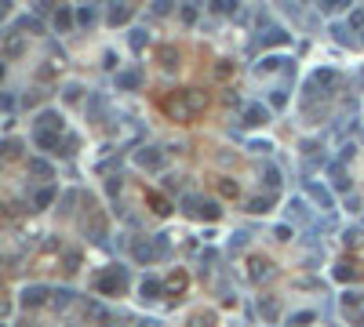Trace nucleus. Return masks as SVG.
Returning a JSON list of instances; mask_svg holds the SVG:
<instances>
[{"instance_id": "obj_25", "label": "nucleus", "mask_w": 364, "mask_h": 327, "mask_svg": "<svg viewBox=\"0 0 364 327\" xmlns=\"http://www.w3.org/2000/svg\"><path fill=\"white\" fill-rule=\"evenodd\" d=\"M160 58H164V66H168V69H171V66H178V51H171V48H164V51H160Z\"/></svg>"}, {"instance_id": "obj_3", "label": "nucleus", "mask_w": 364, "mask_h": 327, "mask_svg": "<svg viewBox=\"0 0 364 327\" xmlns=\"http://www.w3.org/2000/svg\"><path fill=\"white\" fill-rule=\"evenodd\" d=\"M182 207H186L190 214H197V218H219V207L211 204V200H204V196H186Z\"/></svg>"}, {"instance_id": "obj_9", "label": "nucleus", "mask_w": 364, "mask_h": 327, "mask_svg": "<svg viewBox=\"0 0 364 327\" xmlns=\"http://www.w3.org/2000/svg\"><path fill=\"white\" fill-rule=\"evenodd\" d=\"M269 276H273L269 262L266 258H251V280H255V284H259V280H269Z\"/></svg>"}, {"instance_id": "obj_29", "label": "nucleus", "mask_w": 364, "mask_h": 327, "mask_svg": "<svg viewBox=\"0 0 364 327\" xmlns=\"http://www.w3.org/2000/svg\"><path fill=\"white\" fill-rule=\"evenodd\" d=\"M168 287H171V291H182V287H186V276H182V273H178V276H171V280H168Z\"/></svg>"}, {"instance_id": "obj_4", "label": "nucleus", "mask_w": 364, "mask_h": 327, "mask_svg": "<svg viewBox=\"0 0 364 327\" xmlns=\"http://www.w3.org/2000/svg\"><path fill=\"white\" fill-rule=\"evenodd\" d=\"M37 131L40 135H58V131H62V117H58V113H40L37 117Z\"/></svg>"}, {"instance_id": "obj_24", "label": "nucleus", "mask_w": 364, "mask_h": 327, "mask_svg": "<svg viewBox=\"0 0 364 327\" xmlns=\"http://www.w3.org/2000/svg\"><path fill=\"white\" fill-rule=\"evenodd\" d=\"M69 22H73V15H69L66 8H62V11L55 15V26H58V29H69Z\"/></svg>"}, {"instance_id": "obj_28", "label": "nucleus", "mask_w": 364, "mask_h": 327, "mask_svg": "<svg viewBox=\"0 0 364 327\" xmlns=\"http://www.w3.org/2000/svg\"><path fill=\"white\" fill-rule=\"evenodd\" d=\"M292 323L295 327H306V323H313V313H299V316H292Z\"/></svg>"}, {"instance_id": "obj_27", "label": "nucleus", "mask_w": 364, "mask_h": 327, "mask_svg": "<svg viewBox=\"0 0 364 327\" xmlns=\"http://www.w3.org/2000/svg\"><path fill=\"white\" fill-rule=\"evenodd\" d=\"M19 29H29V33H40V22H37V19H22V22H19Z\"/></svg>"}, {"instance_id": "obj_15", "label": "nucleus", "mask_w": 364, "mask_h": 327, "mask_svg": "<svg viewBox=\"0 0 364 327\" xmlns=\"http://www.w3.org/2000/svg\"><path fill=\"white\" fill-rule=\"evenodd\" d=\"M146 200H149V207H153V211H157V214H168V211H171V207H168V200H164V196H160V193H149V196H146Z\"/></svg>"}, {"instance_id": "obj_12", "label": "nucleus", "mask_w": 364, "mask_h": 327, "mask_svg": "<svg viewBox=\"0 0 364 327\" xmlns=\"http://www.w3.org/2000/svg\"><path fill=\"white\" fill-rule=\"evenodd\" d=\"M142 298H160V291H164V284H160V280H153V276H149V280H142Z\"/></svg>"}, {"instance_id": "obj_11", "label": "nucleus", "mask_w": 364, "mask_h": 327, "mask_svg": "<svg viewBox=\"0 0 364 327\" xmlns=\"http://www.w3.org/2000/svg\"><path fill=\"white\" fill-rule=\"evenodd\" d=\"M292 37L284 33V29H266V37H262V48H281V44H288Z\"/></svg>"}, {"instance_id": "obj_30", "label": "nucleus", "mask_w": 364, "mask_h": 327, "mask_svg": "<svg viewBox=\"0 0 364 327\" xmlns=\"http://www.w3.org/2000/svg\"><path fill=\"white\" fill-rule=\"evenodd\" d=\"M350 26H353V29H364V11H353V15H350Z\"/></svg>"}, {"instance_id": "obj_31", "label": "nucleus", "mask_w": 364, "mask_h": 327, "mask_svg": "<svg viewBox=\"0 0 364 327\" xmlns=\"http://www.w3.org/2000/svg\"><path fill=\"white\" fill-rule=\"evenodd\" d=\"M51 302H55V305H69V291H55Z\"/></svg>"}, {"instance_id": "obj_26", "label": "nucleus", "mask_w": 364, "mask_h": 327, "mask_svg": "<svg viewBox=\"0 0 364 327\" xmlns=\"http://www.w3.org/2000/svg\"><path fill=\"white\" fill-rule=\"evenodd\" d=\"M219 189H222V196H237V182L222 178V182H219Z\"/></svg>"}, {"instance_id": "obj_7", "label": "nucleus", "mask_w": 364, "mask_h": 327, "mask_svg": "<svg viewBox=\"0 0 364 327\" xmlns=\"http://www.w3.org/2000/svg\"><path fill=\"white\" fill-rule=\"evenodd\" d=\"M131 255L139 258V262H153V258H157L160 251H157V247L149 244V240H135V244H131Z\"/></svg>"}, {"instance_id": "obj_23", "label": "nucleus", "mask_w": 364, "mask_h": 327, "mask_svg": "<svg viewBox=\"0 0 364 327\" xmlns=\"http://www.w3.org/2000/svg\"><path fill=\"white\" fill-rule=\"evenodd\" d=\"M230 73H233V62H230V58H222L219 66H215V76H219V80H226Z\"/></svg>"}, {"instance_id": "obj_5", "label": "nucleus", "mask_w": 364, "mask_h": 327, "mask_svg": "<svg viewBox=\"0 0 364 327\" xmlns=\"http://www.w3.org/2000/svg\"><path fill=\"white\" fill-rule=\"evenodd\" d=\"M266 120H269V109H266V105L255 102V105L244 109V124H248V128H259V124H266Z\"/></svg>"}, {"instance_id": "obj_13", "label": "nucleus", "mask_w": 364, "mask_h": 327, "mask_svg": "<svg viewBox=\"0 0 364 327\" xmlns=\"http://www.w3.org/2000/svg\"><path fill=\"white\" fill-rule=\"evenodd\" d=\"M306 189H310V196H313L321 207H331V196H328V189H321V185H313V182L306 185Z\"/></svg>"}, {"instance_id": "obj_8", "label": "nucleus", "mask_w": 364, "mask_h": 327, "mask_svg": "<svg viewBox=\"0 0 364 327\" xmlns=\"http://www.w3.org/2000/svg\"><path fill=\"white\" fill-rule=\"evenodd\" d=\"M40 302H48V287H26L22 291V305H40Z\"/></svg>"}, {"instance_id": "obj_18", "label": "nucleus", "mask_w": 364, "mask_h": 327, "mask_svg": "<svg viewBox=\"0 0 364 327\" xmlns=\"http://www.w3.org/2000/svg\"><path fill=\"white\" fill-rule=\"evenodd\" d=\"M259 313H262L266 320H277V302H273V298H266V302H259Z\"/></svg>"}, {"instance_id": "obj_22", "label": "nucleus", "mask_w": 364, "mask_h": 327, "mask_svg": "<svg viewBox=\"0 0 364 327\" xmlns=\"http://www.w3.org/2000/svg\"><path fill=\"white\" fill-rule=\"evenodd\" d=\"M128 19H131V8H113V11H110V22H113V26H117V22H128Z\"/></svg>"}, {"instance_id": "obj_6", "label": "nucleus", "mask_w": 364, "mask_h": 327, "mask_svg": "<svg viewBox=\"0 0 364 327\" xmlns=\"http://www.w3.org/2000/svg\"><path fill=\"white\" fill-rule=\"evenodd\" d=\"M26 51V33H8V40H4V55L8 58H19Z\"/></svg>"}, {"instance_id": "obj_1", "label": "nucleus", "mask_w": 364, "mask_h": 327, "mask_svg": "<svg viewBox=\"0 0 364 327\" xmlns=\"http://www.w3.org/2000/svg\"><path fill=\"white\" fill-rule=\"evenodd\" d=\"M204 105H208V95H204V91H197V87H190V91H178L175 98H168V102H164V109H168L171 117H178V120H190V117H197Z\"/></svg>"}, {"instance_id": "obj_20", "label": "nucleus", "mask_w": 364, "mask_h": 327, "mask_svg": "<svg viewBox=\"0 0 364 327\" xmlns=\"http://www.w3.org/2000/svg\"><path fill=\"white\" fill-rule=\"evenodd\" d=\"M29 171H33V175H40V178H51V167L44 164V160H29Z\"/></svg>"}, {"instance_id": "obj_2", "label": "nucleus", "mask_w": 364, "mask_h": 327, "mask_svg": "<svg viewBox=\"0 0 364 327\" xmlns=\"http://www.w3.org/2000/svg\"><path fill=\"white\" fill-rule=\"evenodd\" d=\"M95 287H99V294H124V287H128V269H124V266L102 269V273L95 276Z\"/></svg>"}, {"instance_id": "obj_19", "label": "nucleus", "mask_w": 364, "mask_h": 327, "mask_svg": "<svg viewBox=\"0 0 364 327\" xmlns=\"http://www.w3.org/2000/svg\"><path fill=\"white\" fill-rule=\"evenodd\" d=\"M139 80H142L139 73H120V76H117V84H120V87H139Z\"/></svg>"}, {"instance_id": "obj_10", "label": "nucleus", "mask_w": 364, "mask_h": 327, "mask_svg": "<svg viewBox=\"0 0 364 327\" xmlns=\"http://www.w3.org/2000/svg\"><path fill=\"white\" fill-rule=\"evenodd\" d=\"M135 160H139L142 167H153V171H157V167L164 164V153H157V149H142V153H139Z\"/></svg>"}, {"instance_id": "obj_17", "label": "nucleus", "mask_w": 364, "mask_h": 327, "mask_svg": "<svg viewBox=\"0 0 364 327\" xmlns=\"http://www.w3.org/2000/svg\"><path fill=\"white\" fill-rule=\"evenodd\" d=\"M95 19H99V11H95V8H80V11H77V22H80V26H91Z\"/></svg>"}, {"instance_id": "obj_33", "label": "nucleus", "mask_w": 364, "mask_h": 327, "mask_svg": "<svg viewBox=\"0 0 364 327\" xmlns=\"http://www.w3.org/2000/svg\"><path fill=\"white\" fill-rule=\"evenodd\" d=\"M77 262H80V255L69 251V255H66V269H77Z\"/></svg>"}, {"instance_id": "obj_21", "label": "nucleus", "mask_w": 364, "mask_h": 327, "mask_svg": "<svg viewBox=\"0 0 364 327\" xmlns=\"http://www.w3.org/2000/svg\"><path fill=\"white\" fill-rule=\"evenodd\" d=\"M51 200H55V189L48 185V189H40V193H37V200H33V204H37V207H48Z\"/></svg>"}, {"instance_id": "obj_32", "label": "nucleus", "mask_w": 364, "mask_h": 327, "mask_svg": "<svg viewBox=\"0 0 364 327\" xmlns=\"http://www.w3.org/2000/svg\"><path fill=\"white\" fill-rule=\"evenodd\" d=\"M4 157H8V160L19 157V142H8V146H4Z\"/></svg>"}, {"instance_id": "obj_16", "label": "nucleus", "mask_w": 364, "mask_h": 327, "mask_svg": "<svg viewBox=\"0 0 364 327\" xmlns=\"http://www.w3.org/2000/svg\"><path fill=\"white\" fill-rule=\"evenodd\" d=\"M266 185H269V196L277 193V185H281V171L277 167H266Z\"/></svg>"}, {"instance_id": "obj_14", "label": "nucleus", "mask_w": 364, "mask_h": 327, "mask_svg": "<svg viewBox=\"0 0 364 327\" xmlns=\"http://www.w3.org/2000/svg\"><path fill=\"white\" fill-rule=\"evenodd\" d=\"M269 204H273V196H255V200H248V211L266 214V211H269Z\"/></svg>"}]
</instances>
